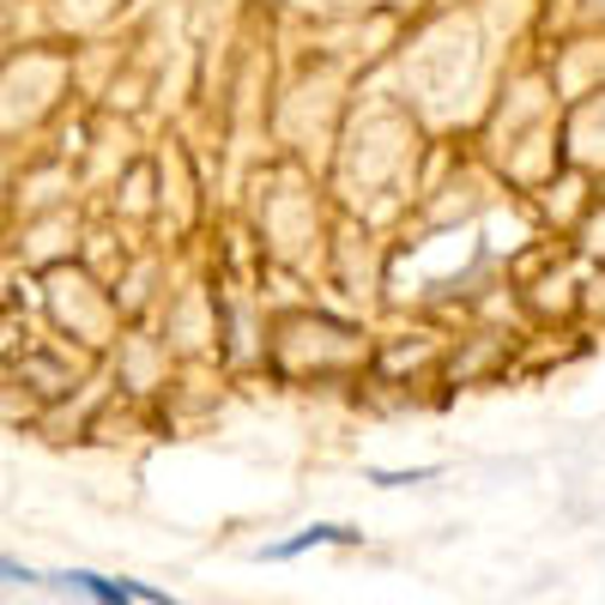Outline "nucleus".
<instances>
[{
  "instance_id": "obj_1",
  "label": "nucleus",
  "mask_w": 605,
  "mask_h": 605,
  "mask_svg": "<svg viewBox=\"0 0 605 605\" xmlns=\"http://www.w3.org/2000/svg\"><path fill=\"white\" fill-rule=\"evenodd\" d=\"M43 587H61V594H92V599H134V605H164L170 594H158V587H139V582H109V575H92V570H55V575H36Z\"/></svg>"
},
{
  "instance_id": "obj_2",
  "label": "nucleus",
  "mask_w": 605,
  "mask_h": 605,
  "mask_svg": "<svg viewBox=\"0 0 605 605\" xmlns=\"http://www.w3.org/2000/svg\"><path fill=\"white\" fill-rule=\"evenodd\" d=\"M364 533H352V526H303L298 539H285V545H267L261 557L267 563H291V557H303V551H321V545H357Z\"/></svg>"
},
{
  "instance_id": "obj_3",
  "label": "nucleus",
  "mask_w": 605,
  "mask_h": 605,
  "mask_svg": "<svg viewBox=\"0 0 605 605\" xmlns=\"http://www.w3.org/2000/svg\"><path fill=\"white\" fill-rule=\"evenodd\" d=\"M418 479H436V467H418V472H369V484H418Z\"/></svg>"
}]
</instances>
